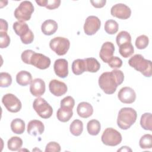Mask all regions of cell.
I'll use <instances>...</instances> for the list:
<instances>
[{"mask_svg":"<svg viewBox=\"0 0 152 152\" xmlns=\"http://www.w3.org/2000/svg\"><path fill=\"white\" fill-rule=\"evenodd\" d=\"M124 80V75L122 71L113 69L110 72L102 73L99 78V85L101 89L107 94H113Z\"/></svg>","mask_w":152,"mask_h":152,"instance_id":"obj_1","label":"cell"},{"mask_svg":"<svg viewBox=\"0 0 152 152\" xmlns=\"http://www.w3.org/2000/svg\"><path fill=\"white\" fill-rule=\"evenodd\" d=\"M21 58L25 64L32 65L40 69H47L49 67L51 62L49 58L28 49L24 50L21 53Z\"/></svg>","mask_w":152,"mask_h":152,"instance_id":"obj_2","label":"cell"},{"mask_svg":"<svg viewBox=\"0 0 152 152\" xmlns=\"http://www.w3.org/2000/svg\"><path fill=\"white\" fill-rule=\"evenodd\" d=\"M137 112L131 107H123L118 113L117 118L118 126L122 129H129L136 121Z\"/></svg>","mask_w":152,"mask_h":152,"instance_id":"obj_3","label":"cell"},{"mask_svg":"<svg viewBox=\"0 0 152 152\" xmlns=\"http://www.w3.org/2000/svg\"><path fill=\"white\" fill-rule=\"evenodd\" d=\"M129 65L135 70L140 72L146 77H150L152 74L151 62L145 59L141 55L136 54L128 61Z\"/></svg>","mask_w":152,"mask_h":152,"instance_id":"obj_4","label":"cell"},{"mask_svg":"<svg viewBox=\"0 0 152 152\" xmlns=\"http://www.w3.org/2000/svg\"><path fill=\"white\" fill-rule=\"evenodd\" d=\"M13 29L17 35L20 37L21 42L28 45L33 42L34 40V34L28 26L24 21H16L13 24Z\"/></svg>","mask_w":152,"mask_h":152,"instance_id":"obj_5","label":"cell"},{"mask_svg":"<svg viewBox=\"0 0 152 152\" xmlns=\"http://www.w3.org/2000/svg\"><path fill=\"white\" fill-rule=\"evenodd\" d=\"M34 12V7L30 1L21 2L14 11V16L19 21H28Z\"/></svg>","mask_w":152,"mask_h":152,"instance_id":"obj_6","label":"cell"},{"mask_svg":"<svg viewBox=\"0 0 152 152\" xmlns=\"http://www.w3.org/2000/svg\"><path fill=\"white\" fill-rule=\"evenodd\" d=\"M33 107L38 115L43 119L49 118L53 113L52 106L41 97H37L34 100Z\"/></svg>","mask_w":152,"mask_h":152,"instance_id":"obj_7","label":"cell"},{"mask_svg":"<svg viewBox=\"0 0 152 152\" xmlns=\"http://www.w3.org/2000/svg\"><path fill=\"white\" fill-rule=\"evenodd\" d=\"M102 142L106 145L116 146L119 144L122 140L119 132L112 128H106L101 137Z\"/></svg>","mask_w":152,"mask_h":152,"instance_id":"obj_8","label":"cell"},{"mask_svg":"<svg viewBox=\"0 0 152 152\" xmlns=\"http://www.w3.org/2000/svg\"><path fill=\"white\" fill-rule=\"evenodd\" d=\"M49 46L58 55L62 56L65 55L69 50L70 42L65 37H56L50 40Z\"/></svg>","mask_w":152,"mask_h":152,"instance_id":"obj_9","label":"cell"},{"mask_svg":"<svg viewBox=\"0 0 152 152\" xmlns=\"http://www.w3.org/2000/svg\"><path fill=\"white\" fill-rule=\"evenodd\" d=\"M2 102L6 109L10 112L17 113L22 107L20 100L13 94L7 93L2 98Z\"/></svg>","mask_w":152,"mask_h":152,"instance_id":"obj_10","label":"cell"},{"mask_svg":"<svg viewBox=\"0 0 152 152\" xmlns=\"http://www.w3.org/2000/svg\"><path fill=\"white\" fill-rule=\"evenodd\" d=\"M100 26L101 21L97 17L88 16L86 18L84 25V33L88 36L93 35L100 29Z\"/></svg>","mask_w":152,"mask_h":152,"instance_id":"obj_11","label":"cell"},{"mask_svg":"<svg viewBox=\"0 0 152 152\" xmlns=\"http://www.w3.org/2000/svg\"><path fill=\"white\" fill-rule=\"evenodd\" d=\"M110 13L113 17L122 20H126L130 17L131 10L125 4L120 3L115 4L112 7Z\"/></svg>","mask_w":152,"mask_h":152,"instance_id":"obj_12","label":"cell"},{"mask_svg":"<svg viewBox=\"0 0 152 152\" xmlns=\"http://www.w3.org/2000/svg\"><path fill=\"white\" fill-rule=\"evenodd\" d=\"M119 100L123 103L131 104L136 99V93L131 87H124L120 89L118 94Z\"/></svg>","mask_w":152,"mask_h":152,"instance_id":"obj_13","label":"cell"},{"mask_svg":"<svg viewBox=\"0 0 152 152\" xmlns=\"http://www.w3.org/2000/svg\"><path fill=\"white\" fill-rule=\"evenodd\" d=\"M50 93L55 96H61L67 92V86L64 82L57 80H52L49 84Z\"/></svg>","mask_w":152,"mask_h":152,"instance_id":"obj_14","label":"cell"},{"mask_svg":"<svg viewBox=\"0 0 152 152\" xmlns=\"http://www.w3.org/2000/svg\"><path fill=\"white\" fill-rule=\"evenodd\" d=\"M53 68L55 74L64 78L68 75V63L65 59H58L55 61Z\"/></svg>","mask_w":152,"mask_h":152,"instance_id":"obj_15","label":"cell"},{"mask_svg":"<svg viewBox=\"0 0 152 152\" xmlns=\"http://www.w3.org/2000/svg\"><path fill=\"white\" fill-rule=\"evenodd\" d=\"M114 52V45L110 42H106L102 45L101 47L99 52L100 58L104 62L107 63L113 57Z\"/></svg>","mask_w":152,"mask_h":152,"instance_id":"obj_16","label":"cell"},{"mask_svg":"<svg viewBox=\"0 0 152 152\" xmlns=\"http://www.w3.org/2000/svg\"><path fill=\"white\" fill-rule=\"evenodd\" d=\"M45 83L42 79L36 78L32 80L30 84V91L33 96L37 97L41 96L45 92Z\"/></svg>","mask_w":152,"mask_h":152,"instance_id":"obj_17","label":"cell"},{"mask_svg":"<svg viewBox=\"0 0 152 152\" xmlns=\"http://www.w3.org/2000/svg\"><path fill=\"white\" fill-rule=\"evenodd\" d=\"M45 130V126L42 122L39 120L33 119L30 121L27 125V132L33 136L42 134Z\"/></svg>","mask_w":152,"mask_h":152,"instance_id":"obj_18","label":"cell"},{"mask_svg":"<svg viewBox=\"0 0 152 152\" xmlns=\"http://www.w3.org/2000/svg\"><path fill=\"white\" fill-rule=\"evenodd\" d=\"M78 115L83 118H87L91 116L93 113V108L89 103L83 102L78 104L77 107Z\"/></svg>","mask_w":152,"mask_h":152,"instance_id":"obj_19","label":"cell"},{"mask_svg":"<svg viewBox=\"0 0 152 152\" xmlns=\"http://www.w3.org/2000/svg\"><path fill=\"white\" fill-rule=\"evenodd\" d=\"M58 29L57 23L53 20H45L42 24L41 30L42 33L47 36L54 34Z\"/></svg>","mask_w":152,"mask_h":152,"instance_id":"obj_20","label":"cell"},{"mask_svg":"<svg viewBox=\"0 0 152 152\" xmlns=\"http://www.w3.org/2000/svg\"><path fill=\"white\" fill-rule=\"evenodd\" d=\"M16 81L20 86H27L32 81L31 74L28 71H21L16 75Z\"/></svg>","mask_w":152,"mask_h":152,"instance_id":"obj_21","label":"cell"},{"mask_svg":"<svg viewBox=\"0 0 152 152\" xmlns=\"http://www.w3.org/2000/svg\"><path fill=\"white\" fill-rule=\"evenodd\" d=\"M72 115V109L65 107H60L56 113V116L58 119L62 122H66L69 121Z\"/></svg>","mask_w":152,"mask_h":152,"instance_id":"obj_22","label":"cell"},{"mask_svg":"<svg viewBox=\"0 0 152 152\" xmlns=\"http://www.w3.org/2000/svg\"><path fill=\"white\" fill-rule=\"evenodd\" d=\"M84 60L85 62L86 71L96 72L99 70L100 64L96 59L94 58H87L84 59Z\"/></svg>","mask_w":152,"mask_h":152,"instance_id":"obj_23","label":"cell"},{"mask_svg":"<svg viewBox=\"0 0 152 152\" xmlns=\"http://www.w3.org/2000/svg\"><path fill=\"white\" fill-rule=\"evenodd\" d=\"M11 129L15 134H22L25 130V122L20 118H15L11 123Z\"/></svg>","mask_w":152,"mask_h":152,"instance_id":"obj_24","label":"cell"},{"mask_svg":"<svg viewBox=\"0 0 152 152\" xmlns=\"http://www.w3.org/2000/svg\"><path fill=\"white\" fill-rule=\"evenodd\" d=\"M71 68L72 71L75 75H81L86 71L84 60L81 59H77L74 60L72 62Z\"/></svg>","mask_w":152,"mask_h":152,"instance_id":"obj_25","label":"cell"},{"mask_svg":"<svg viewBox=\"0 0 152 152\" xmlns=\"http://www.w3.org/2000/svg\"><path fill=\"white\" fill-rule=\"evenodd\" d=\"M101 125L99 121L92 119L88 122L87 125V129L88 133L91 135H97L100 132Z\"/></svg>","mask_w":152,"mask_h":152,"instance_id":"obj_26","label":"cell"},{"mask_svg":"<svg viewBox=\"0 0 152 152\" xmlns=\"http://www.w3.org/2000/svg\"><path fill=\"white\" fill-rule=\"evenodd\" d=\"M69 130L71 133L74 136H79L83 131V122L79 119L74 120L70 125Z\"/></svg>","mask_w":152,"mask_h":152,"instance_id":"obj_27","label":"cell"},{"mask_svg":"<svg viewBox=\"0 0 152 152\" xmlns=\"http://www.w3.org/2000/svg\"><path fill=\"white\" fill-rule=\"evenodd\" d=\"M23 145V140L18 137H12L7 142L8 148L11 151H18Z\"/></svg>","mask_w":152,"mask_h":152,"instance_id":"obj_28","label":"cell"},{"mask_svg":"<svg viewBox=\"0 0 152 152\" xmlns=\"http://www.w3.org/2000/svg\"><path fill=\"white\" fill-rule=\"evenodd\" d=\"M119 52L120 55L125 58L131 56L134 52V46L131 43H125L119 46Z\"/></svg>","mask_w":152,"mask_h":152,"instance_id":"obj_29","label":"cell"},{"mask_svg":"<svg viewBox=\"0 0 152 152\" xmlns=\"http://www.w3.org/2000/svg\"><path fill=\"white\" fill-rule=\"evenodd\" d=\"M152 115L151 113H145L142 114L140 119V125L141 127L145 130L151 131Z\"/></svg>","mask_w":152,"mask_h":152,"instance_id":"obj_30","label":"cell"},{"mask_svg":"<svg viewBox=\"0 0 152 152\" xmlns=\"http://www.w3.org/2000/svg\"><path fill=\"white\" fill-rule=\"evenodd\" d=\"M116 42L119 47L122 45L131 43V35L126 31H121L118 34L116 37Z\"/></svg>","mask_w":152,"mask_h":152,"instance_id":"obj_31","label":"cell"},{"mask_svg":"<svg viewBox=\"0 0 152 152\" xmlns=\"http://www.w3.org/2000/svg\"><path fill=\"white\" fill-rule=\"evenodd\" d=\"M36 2L40 7H45L49 10H54L58 8L61 4L60 0H42L36 1Z\"/></svg>","mask_w":152,"mask_h":152,"instance_id":"obj_32","label":"cell"},{"mask_svg":"<svg viewBox=\"0 0 152 152\" xmlns=\"http://www.w3.org/2000/svg\"><path fill=\"white\" fill-rule=\"evenodd\" d=\"M119 28L118 23L113 20H108L104 24V30L109 34H115Z\"/></svg>","mask_w":152,"mask_h":152,"instance_id":"obj_33","label":"cell"},{"mask_svg":"<svg viewBox=\"0 0 152 152\" xmlns=\"http://www.w3.org/2000/svg\"><path fill=\"white\" fill-rule=\"evenodd\" d=\"M140 147L142 149L151 148L152 147V135L150 134H145L140 140Z\"/></svg>","mask_w":152,"mask_h":152,"instance_id":"obj_34","label":"cell"},{"mask_svg":"<svg viewBox=\"0 0 152 152\" xmlns=\"http://www.w3.org/2000/svg\"><path fill=\"white\" fill-rule=\"evenodd\" d=\"M12 83V77L8 72H1L0 86L1 87H8Z\"/></svg>","mask_w":152,"mask_h":152,"instance_id":"obj_35","label":"cell"},{"mask_svg":"<svg viewBox=\"0 0 152 152\" xmlns=\"http://www.w3.org/2000/svg\"><path fill=\"white\" fill-rule=\"evenodd\" d=\"M149 39L145 35L138 36L135 40V46L138 49H144L148 45Z\"/></svg>","mask_w":152,"mask_h":152,"instance_id":"obj_36","label":"cell"},{"mask_svg":"<svg viewBox=\"0 0 152 152\" xmlns=\"http://www.w3.org/2000/svg\"><path fill=\"white\" fill-rule=\"evenodd\" d=\"M10 43V37L6 32H0V47L1 49L7 48Z\"/></svg>","mask_w":152,"mask_h":152,"instance_id":"obj_37","label":"cell"},{"mask_svg":"<svg viewBox=\"0 0 152 152\" xmlns=\"http://www.w3.org/2000/svg\"><path fill=\"white\" fill-rule=\"evenodd\" d=\"M74 104V99L71 96H66L61 101V107H65L72 109Z\"/></svg>","mask_w":152,"mask_h":152,"instance_id":"obj_38","label":"cell"},{"mask_svg":"<svg viewBox=\"0 0 152 152\" xmlns=\"http://www.w3.org/2000/svg\"><path fill=\"white\" fill-rule=\"evenodd\" d=\"M109 66L112 68H119L122 65V61L117 56H113L107 62Z\"/></svg>","mask_w":152,"mask_h":152,"instance_id":"obj_39","label":"cell"},{"mask_svg":"<svg viewBox=\"0 0 152 152\" xmlns=\"http://www.w3.org/2000/svg\"><path fill=\"white\" fill-rule=\"evenodd\" d=\"M61 151L60 145L55 141L49 142L46 146V152H59Z\"/></svg>","mask_w":152,"mask_h":152,"instance_id":"obj_40","label":"cell"},{"mask_svg":"<svg viewBox=\"0 0 152 152\" xmlns=\"http://www.w3.org/2000/svg\"><path fill=\"white\" fill-rule=\"evenodd\" d=\"M92 5L95 8H102L105 5L106 2V0H99V1H90Z\"/></svg>","mask_w":152,"mask_h":152,"instance_id":"obj_41","label":"cell"},{"mask_svg":"<svg viewBox=\"0 0 152 152\" xmlns=\"http://www.w3.org/2000/svg\"><path fill=\"white\" fill-rule=\"evenodd\" d=\"M0 22H1L0 32H6V33H7V30H8V23H7V22L2 18H1L0 20Z\"/></svg>","mask_w":152,"mask_h":152,"instance_id":"obj_42","label":"cell"},{"mask_svg":"<svg viewBox=\"0 0 152 152\" xmlns=\"http://www.w3.org/2000/svg\"><path fill=\"white\" fill-rule=\"evenodd\" d=\"M118 151H132V150L131 149H130V148H129V147H126V146H123V147H122V148H121V149H119V150H118Z\"/></svg>","mask_w":152,"mask_h":152,"instance_id":"obj_43","label":"cell"}]
</instances>
